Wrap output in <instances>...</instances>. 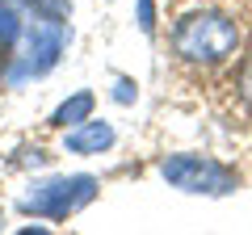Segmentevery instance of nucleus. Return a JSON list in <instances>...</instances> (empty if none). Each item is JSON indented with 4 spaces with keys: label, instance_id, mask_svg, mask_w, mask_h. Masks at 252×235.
<instances>
[{
    "label": "nucleus",
    "instance_id": "nucleus-12",
    "mask_svg": "<svg viewBox=\"0 0 252 235\" xmlns=\"http://www.w3.org/2000/svg\"><path fill=\"white\" fill-rule=\"evenodd\" d=\"M4 67H9V59H4V55H0V76H4Z\"/></svg>",
    "mask_w": 252,
    "mask_h": 235
},
{
    "label": "nucleus",
    "instance_id": "nucleus-8",
    "mask_svg": "<svg viewBox=\"0 0 252 235\" xmlns=\"http://www.w3.org/2000/svg\"><path fill=\"white\" fill-rule=\"evenodd\" d=\"M135 97H139L135 80H126V76H118V80H114V101H118V105H135Z\"/></svg>",
    "mask_w": 252,
    "mask_h": 235
},
{
    "label": "nucleus",
    "instance_id": "nucleus-9",
    "mask_svg": "<svg viewBox=\"0 0 252 235\" xmlns=\"http://www.w3.org/2000/svg\"><path fill=\"white\" fill-rule=\"evenodd\" d=\"M139 29L156 34V0H139Z\"/></svg>",
    "mask_w": 252,
    "mask_h": 235
},
{
    "label": "nucleus",
    "instance_id": "nucleus-1",
    "mask_svg": "<svg viewBox=\"0 0 252 235\" xmlns=\"http://www.w3.org/2000/svg\"><path fill=\"white\" fill-rule=\"evenodd\" d=\"M172 46L185 63L198 67H215L227 63L240 51V26L219 9H202V13H185L172 29Z\"/></svg>",
    "mask_w": 252,
    "mask_h": 235
},
{
    "label": "nucleus",
    "instance_id": "nucleus-5",
    "mask_svg": "<svg viewBox=\"0 0 252 235\" xmlns=\"http://www.w3.org/2000/svg\"><path fill=\"white\" fill-rule=\"evenodd\" d=\"M114 143H118L114 126H109V122H97V118L72 126V130H67V139H63V147H67L72 155H101V151H109Z\"/></svg>",
    "mask_w": 252,
    "mask_h": 235
},
{
    "label": "nucleus",
    "instance_id": "nucleus-11",
    "mask_svg": "<svg viewBox=\"0 0 252 235\" xmlns=\"http://www.w3.org/2000/svg\"><path fill=\"white\" fill-rule=\"evenodd\" d=\"M30 9H38V13H63V4L59 0H26Z\"/></svg>",
    "mask_w": 252,
    "mask_h": 235
},
{
    "label": "nucleus",
    "instance_id": "nucleus-2",
    "mask_svg": "<svg viewBox=\"0 0 252 235\" xmlns=\"http://www.w3.org/2000/svg\"><path fill=\"white\" fill-rule=\"evenodd\" d=\"M63 46H67V21H63V13H38L34 9L26 17V29H21V42L13 51L9 67H4V80L26 84V80L46 76L59 63Z\"/></svg>",
    "mask_w": 252,
    "mask_h": 235
},
{
    "label": "nucleus",
    "instance_id": "nucleus-3",
    "mask_svg": "<svg viewBox=\"0 0 252 235\" xmlns=\"http://www.w3.org/2000/svg\"><path fill=\"white\" fill-rule=\"evenodd\" d=\"M160 176L181 193H206V198H223V193H235L240 176L235 168H227L223 160L215 155H193V151H181V155H164L160 160Z\"/></svg>",
    "mask_w": 252,
    "mask_h": 235
},
{
    "label": "nucleus",
    "instance_id": "nucleus-4",
    "mask_svg": "<svg viewBox=\"0 0 252 235\" xmlns=\"http://www.w3.org/2000/svg\"><path fill=\"white\" fill-rule=\"evenodd\" d=\"M97 198V176H55V181H42L21 198V214H34V218H72L80 214L89 202Z\"/></svg>",
    "mask_w": 252,
    "mask_h": 235
},
{
    "label": "nucleus",
    "instance_id": "nucleus-6",
    "mask_svg": "<svg viewBox=\"0 0 252 235\" xmlns=\"http://www.w3.org/2000/svg\"><path fill=\"white\" fill-rule=\"evenodd\" d=\"M93 105H97V97H93L89 88L72 92L67 101H59V105H55V114H51V126H59V130H72V126H80V122H89V118H93Z\"/></svg>",
    "mask_w": 252,
    "mask_h": 235
},
{
    "label": "nucleus",
    "instance_id": "nucleus-7",
    "mask_svg": "<svg viewBox=\"0 0 252 235\" xmlns=\"http://www.w3.org/2000/svg\"><path fill=\"white\" fill-rule=\"evenodd\" d=\"M21 29H26V13L13 0H0V55L4 59H13V51L21 42Z\"/></svg>",
    "mask_w": 252,
    "mask_h": 235
},
{
    "label": "nucleus",
    "instance_id": "nucleus-10",
    "mask_svg": "<svg viewBox=\"0 0 252 235\" xmlns=\"http://www.w3.org/2000/svg\"><path fill=\"white\" fill-rule=\"evenodd\" d=\"M240 97H244V101L252 105V59H248V63L240 67Z\"/></svg>",
    "mask_w": 252,
    "mask_h": 235
},
{
    "label": "nucleus",
    "instance_id": "nucleus-13",
    "mask_svg": "<svg viewBox=\"0 0 252 235\" xmlns=\"http://www.w3.org/2000/svg\"><path fill=\"white\" fill-rule=\"evenodd\" d=\"M0 223H4V210H0Z\"/></svg>",
    "mask_w": 252,
    "mask_h": 235
}]
</instances>
